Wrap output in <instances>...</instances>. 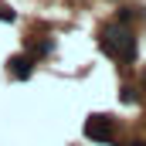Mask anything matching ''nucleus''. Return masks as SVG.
<instances>
[{
	"instance_id": "1",
	"label": "nucleus",
	"mask_w": 146,
	"mask_h": 146,
	"mask_svg": "<svg viewBox=\"0 0 146 146\" xmlns=\"http://www.w3.org/2000/svg\"><path fill=\"white\" fill-rule=\"evenodd\" d=\"M102 51L109 54L112 61H133L136 58V37L129 27H122L119 21L102 27Z\"/></svg>"
},
{
	"instance_id": "2",
	"label": "nucleus",
	"mask_w": 146,
	"mask_h": 146,
	"mask_svg": "<svg viewBox=\"0 0 146 146\" xmlns=\"http://www.w3.org/2000/svg\"><path fill=\"white\" fill-rule=\"evenodd\" d=\"M85 136L95 139V143H112L115 126H112L109 115H88V119H85Z\"/></svg>"
},
{
	"instance_id": "3",
	"label": "nucleus",
	"mask_w": 146,
	"mask_h": 146,
	"mask_svg": "<svg viewBox=\"0 0 146 146\" xmlns=\"http://www.w3.org/2000/svg\"><path fill=\"white\" fill-rule=\"evenodd\" d=\"M7 72L14 75V78H31V72H34V58H31V54H14V58L7 61Z\"/></svg>"
},
{
	"instance_id": "4",
	"label": "nucleus",
	"mask_w": 146,
	"mask_h": 146,
	"mask_svg": "<svg viewBox=\"0 0 146 146\" xmlns=\"http://www.w3.org/2000/svg\"><path fill=\"white\" fill-rule=\"evenodd\" d=\"M14 17H17V14H14V10H10V7H3V3H0V21H7V24H10V21H14Z\"/></svg>"
},
{
	"instance_id": "5",
	"label": "nucleus",
	"mask_w": 146,
	"mask_h": 146,
	"mask_svg": "<svg viewBox=\"0 0 146 146\" xmlns=\"http://www.w3.org/2000/svg\"><path fill=\"white\" fill-rule=\"evenodd\" d=\"M129 146H146V143H143V139H136V143H129Z\"/></svg>"
},
{
	"instance_id": "6",
	"label": "nucleus",
	"mask_w": 146,
	"mask_h": 146,
	"mask_svg": "<svg viewBox=\"0 0 146 146\" xmlns=\"http://www.w3.org/2000/svg\"><path fill=\"white\" fill-rule=\"evenodd\" d=\"M143 92H146V72H143Z\"/></svg>"
}]
</instances>
